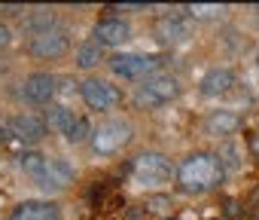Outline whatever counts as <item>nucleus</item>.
Listing matches in <instances>:
<instances>
[{
	"mask_svg": "<svg viewBox=\"0 0 259 220\" xmlns=\"http://www.w3.org/2000/svg\"><path fill=\"white\" fill-rule=\"evenodd\" d=\"M226 168L220 162L217 153H189L180 165H177V187L189 196H201V193H210L220 180H223Z\"/></svg>",
	"mask_w": 259,
	"mask_h": 220,
	"instance_id": "f257e3e1",
	"label": "nucleus"
},
{
	"mask_svg": "<svg viewBox=\"0 0 259 220\" xmlns=\"http://www.w3.org/2000/svg\"><path fill=\"white\" fill-rule=\"evenodd\" d=\"M180 92H183L180 80H174L168 74H156V77H150V80H144V83L135 86L132 101L141 110H156V107H165L174 98H180Z\"/></svg>",
	"mask_w": 259,
	"mask_h": 220,
	"instance_id": "f03ea898",
	"label": "nucleus"
},
{
	"mask_svg": "<svg viewBox=\"0 0 259 220\" xmlns=\"http://www.w3.org/2000/svg\"><path fill=\"white\" fill-rule=\"evenodd\" d=\"M132 138H135V129L128 126L125 120H107V123H101L95 132H92V150L95 153H101V156H113V153H119V150H125L128 144H132Z\"/></svg>",
	"mask_w": 259,
	"mask_h": 220,
	"instance_id": "7ed1b4c3",
	"label": "nucleus"
},
{
	"mask_svg": "<svg viewBox=\"0 0 259 220\" xmlns=\"http://www.w3.org/2000/svg\"><path fill=\"white\" fill-rule=\"evenodd\" d=\"M107 64H110V70H113L116 77H122V80L144 83V80H150V77L159 74V64H162V61L153 58V55H141V52H119V55L107 58Z\"/></svg>",
	"mask_w": 259,
	"mask_h": 220,
	"instance_id": "20e7f679",
	"label": "nucleus"
},
{
	"mask_svg": "<svg viewBox=\"0 0 259 220\" xmlns=\"http://www.w3.org/2000/svg\"><path fill=\"white\" fill-rule=\"evenodd\" d=\"M132 171H135L138 184H165V180H171V174H177L171 159L165 153H156V150H147V153L135 156Z\"/></svg>",
	"mask_w": 259,
	"mask_h": 220,
	"instance_id": "39448f33",
	"label": "nucleus"
},
{
	"mask_svg": "<svg viewBox=\"0 0 259 220\" xmlns=\"http://www.w3.org/2000/svg\"><path fill=\"white\" fill-rule=\"evenodd\" d=\"M28 52L40 61H58L70 52V34L64 28H55V31H46V34H37L28 40Z\"/></svg>",
	"mask_w": 259,
	"mask_h": 220,
	"instance_id": "423d86ee",
	"label": "nucleus"
},
{
	"mask_svg": "<svg viewBox=\"0 0 259 220\" xmlns=\"http://www.w3.org/2000/svg\"><path fill=\"white\" fill-rule=\"evenodd\" d=\"M79 95H82V101H85L89 110H113L122 101L119 89L113 83H107V80H98V77L82 80L79 83Z\"/></svg>",
	"mask_w": 259,
	"mask_h": 220,
	"instance_id": "0eeeda50",
	"label": "nucleus"
},
{
	"mask_svg": "<svg viewBox=\"0 0 259 220\" xmlns=\"http://www.w3.org/2000/svg\"><path fill=\"white\" fill-rule=\"evenodd\" d=\"M58 92V77L46 74V70H37V74H28L25 83H22V98L28 104H49Z\"/></svg>",
	"mask_w": 259,
	"mask_h": 220,
	"instance_id": "6e6552de",
	"label": "nucleus"
},
{
	"mask_svg": "<svg viewBox=\"0 0 259 220\" xmlns=\"http://www.w3.org/2000/svg\"><path fill=\"white\" fill-rule=\"evenodd\" d=\"M7 129H10V135L19 138L22 144H40V141L46 138V132H49L46 120H40V117H34V114H16Z\"/></svg>",
	"mask_w": 259,
	"mask_h": 220,
	"instance_id": "1a4fd4ad",
	"label": "nucleus"
},
{
	"mask_svg": "<svg viewBox=\"0 0 259 220\" xmlns=\"http://www.w3.org/2000/svg\"><path fill=\"white\" fill-rule=\"evenodd\" d=\"M128 37H132V25H128L125 19H101V22H95V28H92V40H95L101 49H107V46H122Z\"/></svg>",
	"mask_w": 259,
	"mask_h": 220,
	"instance_id": "9d476101",
	"label": "nucleus"
},
{
	"mask_svg": "<svg viewBox=\"0 0 259 220\" xmlns=\"http://www.w3.org/2000/svg\"><path fill=\"white\" fill-rule=\"evenodd\" d=\"M73 165L67 162V159H61V156H52L49 159V165H46V171L37 177V187L40 190H46V193H58V190H64L67 184H73Z\"/></svg>",
	"mask_w": 259,
	"mask_h": 220,
	"instance_id": "9b49d317",
	"label": "nucleus"
},
{
	"mask_svg": "<svg viewBox=\"0 0 259 220\" xmlns=\"http://www.w3.org/2000/svg\"><path fill=\"white\" fill-rule=\"evenodd\" d=\"M10 220H61V211L49 199H25L10 211Z\"/></svg>",
	"mask_w": 259,
	"mask_h": 220,
	"instance_id": "f8f14e48",
	"label": "nucleus"
},
{
	"mask_svg": "<svg viewBox=\"0 0 259 220\" xmlns=\"http://www.w3.org/2000/svg\"><path fill=\"white\" fill-rule=\"evenodd\" d=\"M241 129V117L235 110H210L204 120V135L210 138H232Z\"/></svg>",
	"mask_w": 259,
	"mask_h": 220,
	"instance_id": "ddd939ff",
	"label": "nucleus"
},
{
	"mask_svg": "<svg viewBox=\"0 0 259 220\" xmlns=\"http://www.w3.org/2000/svg\"><path fill=\"white\" fill-rule=\"evenodd\" d=\"M235 86V74L229 70V67H210L204 77H201V83H198V89H201V95H207V98H217V95H226L229 89Z\"/></svg>",
	"mask_w": 259,
	"mask_h": 220,
	"instance_id": "4468645a",
	"label": "nucleus"
},
{
	"mask_svg": "<svg viewBox=\"0 0 259 220\" xmlns=\"http://www.w3.org/2000/svg\"><path fill=\"white\" fill-rule=\"evenodd\" d=\"M189 31L192 28H189V22L183 16H165L156 25V40L159 43H180V40L189 37Z\"/></svg>",
	"mask_w": 259,
	"mask_h": 220,
	"instance_id": "2eb2a0df",
	"label": "nucleus"
},
{
	"mask_svg": "<svg viewBox=\"0 0 259 220\" xmlns=\"http://www.w3.org/2000/svg\"><path fill=\"white\" fill-rule=\"evenodd\" d=\"M55 28H58V16H55L52 10H34V13L25 19V31H28L31 37L46 34V31H55Z\"/></svg>",
	"mask_w": 259,
	"mask_h": 220,
	"instance_id": "dca6fc26",
	"label": "nucleus"
},
{
	"mask_svg": "<svg viewBox=\"0 0 259 220\" xmlns=\"http://www.w3.org/2000/svg\"><path fill=\"white\" fill-rule=\"evenodd\" d=\"M46 126L52 129V132H58V135H67V129L73 126V110H67L64 104H49V110H46Z\"/></svg>",
	"mask_w": 259,
	"mask_h": 220,
	"instance_id": "f3484780",
	"label": "nucleus"
},
{
	"mask_svg": "<svg viewBox=\"0 0 259 220\" xmlns=\"http://www.w3.org/2000/svg\"><path fill=\"white\" fill-rule=\"evenodd\" d=\"M76 67H82V70H92V67H98L101 61H104V49L95 43V40H89V43H82L79 49H76Z\"/></svg>",
	"mask_w": 259,
	"mask_h": 220,
	"instance_id": "a211bd4d",
	"label": "nucleus"
},
{
	"mask_svg": "<svg viewBox=\"0 0 259 220\" xmlns=\"http://www.w3.org/2000/svg\"><path fill=\"white\" fill-rule=\"evenodd\" d=\"M46 165H49V156H43V153H37V150H25V153L19 156V168H22L25 174H31L34 180L46 171Z\"/></svg>",
	"mask_w": 259,
	"mask_h": 220,
	"instance_id": "6ab92c4d",
	"label": "nucleus"
},
{
	"mask_svg": "<svg viewBox=\"0 0 259 220\" xmlns=\"http://www.w3.org/2000/svg\"><path fill=\"white\" fill-rule=\"evenodd\" d=\"M92 132H95V129H92V123H89L85 117H76L64 138H67L70 144H85V141H92Z\"/></svg>",
	"mask_w": 259,
	"mask_h": 220,
	"instance_id": "aec40b11",
	"label": "nucleus"
},
{
	"mask_svg": "<svg viewBox=\"0 0 259 220\" xmlns=\"http://www.w3.org/2000/svg\"><path fill=\"white\" fill-rule=\"evenodd\" d=\"M183 13L189 19H217V16H223V7H217V4H195V7H183Z\"/></svg>",
	"mask_w": 259,
	"mask_h": 220,
	"instance_id": "412c9836",
	"label": "nucleus"
},
{
	"mask_svg": "<svg viewBox=\"0 0 259 220\" xmlns=\"http://www.w3.org/2000/svg\"><path fill=\"white\" fill-rule=\"evenodd\" d=\"M168 208H171V199L168 196H150L147 199V211H153V214H162Z\"/></svg>",
	"mask_w": 259,
	"mask_h": 220,
	"instance_id": "4be33fe9",
	"label": "nucleus"
},
{
	"mask_svg": "<svg viewBox=\"0 0 259 220\" xmlns=\"http://www.w3.org/2000/svg\"><path fill=\"white\" fill-rule=\"evenodd\" d=\"M217 156H220L223 168H226V165H229V168H238V150H235V147H223Z\"/></svg>",
	"mask_w": 259,
	"mask_h": 220,
	"instance_id": "5701e85b",
	"label": "nucleus"
},
{
	"mask_svg": "<svg viewBox=\"0 0 259 220\" xmlns=\"http://www.w3.org/2000/svg\"><path fill=\"white\" fill-rule=\"evenodd\" d=\"M10 40H13L10 25H7V22H0V46H10Z\"/></svg>",
	"mask_w": 259,
	"mask_h": 220,
	"instance_id": "b1692460",
	"label": "nucleus"
},
{
	"mask_svg": "<svg viewBox=\"0 0 259 220\" xmlns=\"http://www.w3.org/2000/svg\"><path fill=\"white\" fill-rule=\"evenodd\" d=\"M4 13L7 16H19V13H25V7H4Z\"/></svg>",
	"mask_w": 259,
	"mask_h": 220,
	"instance_id": "393cba45",
	"label": "nucleus"
},
{
	"mask_svg": "<svg viewBox=\"0 0 259 220\" xmlns=\"http://www.w3.org/2000/svg\"><path fill=\"white\" fill-rule=\"evenodd\" d=\"M10 135V129H4V126H0V144H4V138Z\"/></svg>",
	"mask_w": 259,
	"mask_h": 220,
	"instance_id": "a878e982",
	"label": "nucleus"
},
{
	"mask_svg": "<svg viewBox=\"0 0 259 220\" xmlns=\"http://www.w3.org/2000/svg\"><path fill=\"white\" fill-rule=\"evenodd\" d=\"M256 64H259V49H256Z\"/></svg>",
	"mask_w": 259,
	"mask_h": 220,
	"instance_id": "bb28decb",
	"label": "nucleus"
}]
</instances>
